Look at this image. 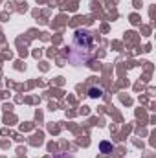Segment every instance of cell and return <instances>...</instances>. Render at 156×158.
<instances>
[{
  "mask_svg": "<svg viewBox=\"0 0 156 158\" xmlns=\"http://www.w3.org/2000/svg\"><path fill=\"white\" fill-rule=\"evenodd\" d=\"M94 48H96V37L86 31V30H77L74 33V40H72V52L68 55V59L72 63H84L92 57L94 53Z\"/></svg>",
  "mask_w": 156,
  "mask_h": 158,
  "instance_id": "1",
  "label": "cell"
},
{
  "mask_svg": "<svg viewBox=\"0 0 156 158\" xmlns=\"http://www.w3.org/2000/svg\"><path fill=\"white\" fill-rule=\"evenodd\" d=\"M99 149H101L103 155H109V153H112V143H109V142H101V143H99Z\"/></svg>",
  "mask_w": 156,
  "mask_h": 158,
  "instance_id": "2",
  "label": "cell"
},
{
  "mask_svg": "<svg viewBox=\"0 0 156 158\" xmlns=\"http://www.w3.org/2000/svg\"><path fill=\"white\" fill-rule=\"evenodd\" d=\"M88 96H90V98H101V96H103V90L94 86V88H90V90H88Z\"/></svg>",
  "mask_w": 156,
  "mask_h": 158,
  "instance_id": "3",
  "label": "cell"
}]
</instances>
